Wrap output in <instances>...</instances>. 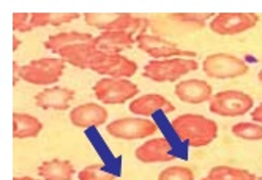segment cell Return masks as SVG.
I'll return each instance as SVG.
<instances>
[{
	"instance_id": "cell-7",
	"label": "cell",
	"mask_w": 262,
	"mask_h": 180,
	"mask_svg": "<svg viewBox=\"0 0 262 180\" xmlns=\"http://www.w3.org/2000/svg\"><path fill=\"white\" fill-rule=\"evenodd\" d=\"M93 94L104 104H120L135 98L139 94V87L128 79L104 78L93 85Z\"/></svg>"
},
{
	"instance_id": "cell-29",
	"label": "cell",
	"mask_w": 262,
	"mask_h": 180,
	"mask_svg": "<svg viewBox=\"0 0 262 180\" xmlns=\"http://www.w3.org/2000/svg\"><path fill=\"white\" fill-rule=\"evenodd\" d=\"M13 43H14V44H13V49H14V51H16L17 48H19V44H21V41H19V40H17L16 37L13 38Z\"/></svg>"
},
{
	"instance_id": "cell-10",
	"label": "cell",
	"mask_w": 262,
	"mask_h": 180,
	"mask_svg": "<svg viewBox=\"0 0 262 180\" xmlns=\"http://www.w3.org/2000/svg\"><path fill=\"white\" fill-rule=\"evenodd\" d=\"M259 21L257 14L253 13H220L212 22L210 30L216 35H237L253 29Z\"/></svg>"
},
{
	"instance_id": "cell-19",
	"label": "cell",
	"mask_w": 262,
	"mask_h": 180,
	"mask_svg": "<svg viewBox=\"0 0 262 180\" xmlns=\"http://www.w3.org/2000/svg\"><path fill=\"white\" fill-rule=\"evenodd\" d=\"M74 172V166L68 160H49L38 166L43 180H73Z\"/></svg>"
},
{
	"instance_id": "cell-13",
	"label": "cell",
	"mask_w": 262,
	"mask_h": 180,
	"mask_svg": "<svg viewBox=\"0 0 262 180\" xmlns=\"http://www.w3.org/2000/svg\"><path fill=\"white\" fill-rule=\"evenodd\" d=\"M107 120V111L98 103H85L70 111V122L78 128L100 127Z\"/></svg>"
},
{
	"instance_id": "cell-5",
	"label": "cell",
	"mask_w": 262,
	"mask_h": 180,
	"mask_svg": "<svg viewBox=\"0 0 262 180\" xmlns=\"http://www.w3.org/2000/svg\"><path fill=\"white\" fill-rule=\"evenodd\" d=\"M254 106L253 98L248 94L238 90H223L212 97L209 109L212 114L221 117H240L248 114Z\"/></svg>"
},
{
	"instance_id": "cell-24",
	"label": "cell",
	"mask_w": 262,
	"mask_h": 180,
	"mask_svg": "<svg viewBox=\"0 0 262 180\" xmlns=\"http://www.w3.org/2000/svg\"><path fill=\"white\" fill-rule=\"evenodd\" d=\"M232 134L240 139H245V141H260L262 139V125L250 123V122L235 123L232 127Z\"/></svg>"
},
{
	"instance_id": "cell-8",
	"label": "cell",
	"mask_w": 262,
	"mask_h": 180,
	"mask_svg": "<svg viewBox=\"0 0 262 180\" xmlns=\"http://www.w3.org/2000/svg\"><path fill=\"white\" fill-rule=\"evenodd\" d=\"M107 134L117 139L125 141H136L145 139L158 131V125L150 119H135V117H123L111 122L106 127Z\"/></svg>"
},
{
	"instance_id": "cell-14",
	"label": "cell",
	"mask_w": 262,
	"mask_h": 180,
	"mask_svg": "<svg viewBox=\"0 0 262 180\" xmlns=\"http://www.w3.org/2000/svg\"><path fill=\"white\" fill-rule=\"evenodd\" d=\"M129 111L136 116H141V117H150L157 112L171 114L176 111V106L167 98H164L163 95L148 94V95H142V97L131 101Z\"/></svg>"
},
{
	"instance_id": "cell-3",
	"label": "cell",
	"mask_w": 262,
	"mask_h": 180,
	"mask_svg": "<svg viewBox=\"0 0 262 180\" xmlns=\"http://www.w3.org/2000/svg\"><path fill=\"white\" fill-rule=\"evenodd\" d=\"M199 68V63L193 59H163V60H152L144 66L142 76L155 81V82H174L180 78L193 73Z\"/></svg>"
},
{
	"instance_id": "cell-28",
	"label": "cell",
	"mask_w": 262,
	"mask_h": 180,
	"mask_svg": "<svg viewBox=\"0 0 262 180\" xmlns=\"http://www.w3.org/2000/svg\"><path fill=\"white\" fill-rule=\"evenodd\" d=\"M251 117L256 123H260L262 125V104H259L257 107H254L253 112H251Z\"/></svg>"
},
{
	"instance_id": "cell-25",
	"label": "cell",
	"mask_w": 262,
	"mask_h": 180,
	"mask_svg": "<svg viewBox=\"0 0 262 180\" xmlns=\"http://www.w3.org/2000/svg\"><path fill=\"white\" fill-rule=\"evenodd\" d=\"M158 180H194V174L186 166H171L160 172Z\"/></svg>"
},
{
	"instance_id": "cell-4",
	"label": "cell",
	"mask_w": 262,
	"mask_h": 180,
	"mask_svg": "<svg viewBox=\"0 0 262 180\" xmlns=\"http://www.w3.org/2000/svg\"><path fill=\"white\" fill-rule=\"evenodd\" d=\"M89 70L95 71L98 75L114 78V79H128L136 75L138 65L136 62L126 59L117 52H104L98 51L90 60Z\"/></svg>"
},
{
	"instance_id": "cell-32",
	"label": "cell",
	"mask_w": 262,
	"mask_h": 180,
	"mask_svg": "<svg viewBox=\"0 0 262 180\" xmlns=\"http://www.w3.org/2000/svg\"><path fill=\"white\" fill-rule=\"evenodd\" d=\"M259 180H262V178H259Z\"/></svg>"
},
{
	"instance_id": "cell-15",
	"label": "cell",
	"mask_w": 262,
	"mask_h": 180,
	"mask_svg": "<svg viewBox=\"0 0 262 180\" xmlns=\"http://www.w3.org/2000/svg\"><path fill=\"white\" fill-rule=\"evenodd\" d=\"M74 98V90L67 87H49L35 95V104L41 109L65 111Z\"/></svg>"
},
{
	"instance_id": "cell-2",
	"label": "cell",
	"mask_w": 262,
	"mask_h": 180,
	"mask_svg": "<svg viewBox=\"0 0 262 180\" xmlns=\"http://www.w3.org/2000/svg\"><path fill=\"white\" fill-rule=\"evenodd\" d=\"M17 78L35 85H51L55 84L63 75L65 62L60 57H46L36 59L23 66L14 63Z\"/></svg>"
},
{
	"instance_id": "cell-20",
	"label": "cell",
	"mask_w": 262,
	"mask_h": 180,
	"mask_svg": "<svg viewBox=\"0 0 262 180\" xmlns=\"http://www.w3.org/2000/svg\"><path fill=\"white\" fill-rule=\"evenodd\" d=\"M93 38L90 33H82V32H62L55 33L49 37L45 43V48L51 52L59 54L60 49L73 46V44H81V43H92Z\"/></svg>"
},
{
	"instance_id": "cell-26",
	"label": "cell",
	"mask_w": 262,
	"mask_h": 180,
	"mask_svg": "<svg viewBox=\"0 0 262 180\" xmlns=\"http://www.w3.org/2000/svg\"><path fill=\"white\" fill-rule=\"evenodd\" d=\"M78 177H79V180H117L116 174H111V172L104 171L98 165H92V166L84 168L78 174Z\"/></svg>"
},
{
	"instance_id": "cell-17",
	"label": "cell",
	"mask_w": 262,
	"mask_h": 180,
	"mask_svg": "<svg viewBox=\"0 0 262 180\" xmlns=\"http://www.w3.org/2000/svg\"><path fill=\"white\" fill-rule=\"evenodd\" d=\"M100 49L92 43H81V44H73L68 48H63L59 51V56L65 63H70L81 70H89L90 60Z\"/></svg>"
},
{
	"instance_id": "cell-11",
	"label": "cell",
	"mask_w": 262,
	"mask_h": 180,
	"mask_svg": "<svg viewBox=\"0 0 262 180\" xmlns=\"http://www.w3.org/2000/svg\"><path fill=\"white\" fill-rule=\"evenodd\" d=\"M135 156L141 163H167L176 158V152L171 141L160 136L141 144L135 152Z\"/></svg>"
},
{
	"instance_id": "cell-16",
	"label": "cell",
	"mask_w": 262,
	"mask_h": 180,
	"mask_svg": "<svg viewBox=\"0 0 262 180\" xmlns=\"http://www.w3.org/2000/svg\"><path fill=\"white\" fill-rule=\"evenodd\" d=\"M93 44H95L100 51L120 54L125 49L133 48L136 44V38L131 33H126V32L106 30V32H101L98 37L93 38Z\"/></svg>"
},
{
	"instance_id": "cell-9",
	"label": "cell",
	"mask_w": 262,
	"mask_h": 180,
	"mask_svg": "<svg viewBox=\"0 0 262 180\" xmlns=\"http://www.w3.org/2000/svg\"><path fill=\"white\" fill-rule=\"evenodd\" d=\"M136 44L141 51H144L148 56L155 57L157 60H163V59H174V57H194L196 54L193 51H185L182 48H179L176 43L167 41L161 37H157V35H139L136 37Z\"/></svg>"
},
{
	"instance_id": "cell-27",
	"label": "cell",
	"mask_w": 262,
	"mask_h": 180,
	"mask_svg": "<svg viewBox=\"0 0 262 180\" xmlns=\"http://www.w3.org/2000/svg\"><path fill=\"white\" fill-rule=\"evenodd\" d=\"M13 30L14 32H30V14L27 13H14L13 14Z\"/></svg>"
},
{
	"instance_id": "cell-23",
	"label": "cell",
	"mask_w": 262,
	"mask_h": 180,
	"mask_svg": "<svg viewBox=\"0 0 262 180\" xmlns=\"http://www.w3.org/2000/svg\"><path fill=\"white\" fill-rule=\"evenodd\" d=\"M202 180H257V177L247 169L232 166H215Z\"/></svg>"
},
{
	"instance_id": "cell-12",
	"label": "cell",
	"mask_w": 262,
	"mask_h": 180,
	"mask_svg": "<svg viewBox=\"0 0 262 180\" xmlns=\"http://www.w3.org/2000/svg\"><path fill=\"white\" fill-rule=\"evenodd\" d=\"M176 97L188 104H202L210 101L213 97V88L209 82L201 79H186L180 81L174 90Z\"/></svg>"
},
{
	"instance_id": "cell-6",
	"label": "cell",
	"mask_w": 262,
	"mask_h": 180,
	"mask_svg": "<svg viewBox=\"0 0 262 180\" xmlns=\"http://www.w3.org/2000/svg\"><path fill=\"white\" fill-rule=\"evenodd\" d=\"M202 70L212 79H232L247 75L248 65L245 60L231 54H212L204 59Z\"/></svg>"
},
{
	"instance_id": "cell-1",
	"label": "cell",
	"mask_w": 262,
	"mask_h": 180,
	"mask_svg": "<svg viewBox=\"0 0 262 180\" xmlns=\"http://www.w3.org/2000/svg\"><path fill=\"white\" fill-rule=\"evenodd\" d=\"M176 136L190 147H205L218 136L215 120L199 114H182L171 122Z\"/></svg>"
},
{
	"instance_id": "cell-22",
	"label": "cell",
	"mask_w": 262,
	"mask_h": 180,
	"mask_svg": "<svg viewBox=\"0 0 262 180\" xmlns=\"http://www.w3.org/2000/svg\"><path fill=\"white\" fill-rule=\"evenodd\" d=\"M78 13H33L30 14V29H40L46 26H62L78 19Z\"/></svg>"
},
{
	"instance_id": "cell-18",
	"label": "cell",
	"mask_w": 262,
	"mask_h": 180,
	"mask_svg": "<svg viewBox=\"0 0 262 180\" xmlns=\"http://www.w3.org/2000/svg\"><path fill=\"white\" fill-rule=\"evenodd\" d=\"M43 130V123L24 112H14L13 114V136L16 139H29L36 138Z\"/></svg>"
},
{
	"instance_id": "cell-31",
	"label": "cell",
	"mask_w": 262,
	"mask_h": 180,
	"mask_svg": "<svg viewBox=\"0 0 262 180\" xmlns=\"http://www.w3.org/2000/svg\"><path fill=\"white\" fill-rule=\"evenodd\" d=\"M257 78H259V81L262 82V70L259 71V73H257Z\"/></svg>"
},
{
	"instance_id": "cell-21",
	"label": "cell",
	"mask_w": 262,
	"mask_h": 180,
	"mask_svg": "<svg viewBox=\"0 0 262 180\" xmlns=\"http://www.w3.org/2000/svg\"><path fill=\"white\" fill-rule=\"evenodd\" d=\"M166 21L176 24L182 30H201L205 26V21L212 17L209 13H176V14H166L163 16Z\"/></svg>"
},
{
	"instance_id": "cell-30",
	"label": "cell",
	"mask_w": 262,
	"mask_h": 180,
	"mask_svg": "<svg viewBox=\"0 0 262 180\" xmlns=\"http://www.w3.org/2000/svg\"><path fill=\"white\" fill-rule=\"evenodd\" d=\"M13 180H36V178H33V177H27V175H24V177H14Z\"/></svg>"
}]
</instances>
